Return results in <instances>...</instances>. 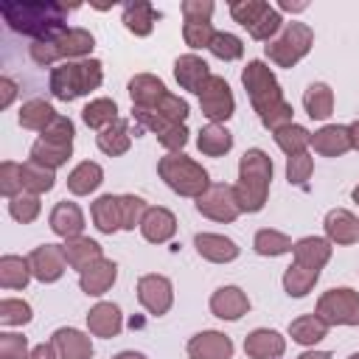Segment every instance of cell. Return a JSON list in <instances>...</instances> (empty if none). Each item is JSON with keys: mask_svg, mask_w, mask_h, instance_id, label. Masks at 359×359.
Wrapping results in <instances>:
<instances>
[{"mask_svg": "<svg viewBox=\"0 0 359 359\" xmlns=\"http://www.w3.org/2000/svg\"><path fill=\"white\" fill-rule=\"evenodd\" d=\"M241 84L250 93V101L261 118V123L266 129H280L286 123H292V104L283 98V90L275 79V73L264 65V62H250L241 73Z\"/></svg>", "mask_w": 359, "mask_h": 359, "instance_id": "obj_1", "label": "cell"}, {"mask_svg": "<svg viewBox=\"0 0 359 359\" xmlns=\"http://www.w3.org/2000/svg\"><path fill=\"white\" fill-rule=\"evenodd\" d=\"M67 8H76V6H62V3H3L0 14L14 31L36 36V39H50V36H59V34L67 31V22H65Z\"/></svg>", "mask_w": 359, "mask_h": 359, "instance_id": "obj_2", "label": "cell"}, {"mask_svg": "<svg viewBox=\"0 0 359 359\" xmlns=\"http://www.w3.org/2000/svg\"><path fill=\"white\" fill-rule=\"evenodd\" d=\"M269 180H272V160L261 149H247L244 157L238 160V182L233 185L236 202L247 213H258L266 205L269 194Z\"/></svg>", "mask_w": 359, "mask_h": 359, "instance_id": "obj_3", "label": "cell"}, {"mask_svg": "<svg viewBox=\"0 0 359 359\" xmlns=\"http://www.w3.org/2000/svg\"><path fill=\"white\" fill-rule=\"evenodd\" d=\"M104 81V65L98 59H81V62H62L50 70V93L59 101H73L79 95H87L90 90H98Z\"/></svg>", "mask_w": 359, "mask_h": 359, "instance_id": "obj_4", "label": "cell"}, {"mask_svg": "<svg viewBox=\"0 0 359 359\" xmlns=\"http://www.w3.org/2000/svg\"><path fill=\"white\" fill-rule=\"evenodd\" d=\"M157 171H160L163 182H165L174 194H180V196H194V199H196V196H202V194L210 188L208 171H205L199 163H194L191 157L180 154V151L160 157Z\"/></svg>", "mask_w": 359, "mask_h": 359, "instance_id": "obj_5", "label": "cell"}, {"mask_svg": "<svg viewBox=\"0 0 359 359\" xmlns=\"http://www.w3.org/2000/svg\"><path fill=\"white\" fill-rule=\"evenodd\" d=\"M95 48V39L90 31L84 28H67L65 34L59 36H50V39H36L31 45V59L36 65H53L59 59H76V56H87L90 50Z\"/></svg>", "mask_w": 359, "mask_h": 359, "instance_id": "obj_6", "label": "cell"}, {"mask_svg": "<svg viewBox=\"0 0 359 359\" xmlns=\"http://www.w3.org/2000/svg\"><path fill=\"white\" fill-rule=\"evenodd\" d=\"M311 42H314V31L306 22H289L283 34L266 45V56L278 67H294L311 50Z\"/></svg>", "mask_w": 359, "mask_h": 359, "instance_id": "obj_7", "label": "cell"}, {"mask_svg": "<svg viewBox=\"0 0 359 359\" xmlns=\"http://www.w3.org/2000/svg\"><path fill=\"white\" fill-rule=\"evenodd\" d=\"M317 317H323L328 325H359V292L328 289L317 300Z\"/></svg>", "mask_w": 359, "mask_h": 359, "instance_id": "obj_8", "label": "cell"}, {"mask_svg": "<svg viewBox=\"0 0 359 359\" xmlns=\"http://www.w3.org/2000/svg\"><path fill=\"white\" fill-rule=\"evenodd\" d=\"M196 210L213 222H236L241 213L233 185H224V182H216L202 196H196Z\"/></svg>", "mask_w": 359, "mask_h": 359, "instance_id": "obj_9", "label": "cell"}, {"mask_svg": "<svg viewBox=\"0 0 359 359\" xmlns=\"http://www.w3.org/2000/svg\"><path fill=\"white\" fill-rule=\"evenodd\" d=\"M199 107L210 118V123L227 121L233 115V109H236V98L230 93V84L222 76H210L199 90Z\"/></svg>", "mask_w": 359, "mask_h": 359, "instance_id": "obj_10", "label": "cell"}, {"mask_svg": "<svg viewBox=\"0 0 359 359\" xmlns=\"http://www.w3.org/2000/svg\"><path fill=\"white\" fill-rule=\"evenodd\" d=\"M137 300L149 314L160 317L174 303V286L165 275H143L137 280Z\"/></svg>", "mask_w": 359, "mask_h": 359, "instance_id": "obj_11", "label": "cell"}, {"mask_svg": "<svg viewBox=\"0 0 359 359\" xmlns=\"http://www.w3.org/2000/svg\"><path fill=\"white\" fill-rule=\"evenodd\" d=\"M28 264H31V275L42 283H53L65 275L67 269V261H65V250L62 244H39L31 255H28Z\"/></svg>", "mask_w": 359, "mask_h": 359, "instance_id": "obj_12", "label": "cell"}, {"mask_svg": "<svg viewBox=\"0 0 359 359\" xmlns=\"http://www.w3.org/2000/svg\"><path fill=\"white\" fill-rule=\"evenodd\" d=\"M191 359H233V342L222 331H202L188 339Z\"/></svg>", "mask_w": 359, "mask_h": 359, "instance_id": "obj_13", "label": "cell"}, {"mask_svg": "<svg viewBox=\"0 0 359 359\" xmlns=\"http://www.w3.org/2000/svg\"><path fill=\"white\" fill-rule=\"evenodd\" d=\"M115 278H118V264L109 261V258H98V261H93L87 269H81L79 286H81L84 294L101 297L104 292H109V286L115 283Z\"/></svg>", "mask_w": 359, "mask_h": 359, "instance_id": "obj_14", "label": "cell"}, {"mask_svg": "<svg viewBox=\"0 0 359 359\" xmlns=\"http://www.w3.org/2000/svg\"><path fill=\"white\" fill-rule=\"evenodd\" d=\"M210 311L219 320H238L250 311V297L238 286H222L210 294Z\"/></svg>", "mask_w": 359, "mask_h": 359, "instance_id": "obj_15", "label": "cell"}, {"mask_svg": "<svg viewBox=\"0 0 359 359\" xmlns=\"http://www.w3.org/2000/svg\"><path fill=\"white\" fill-rule=\"evenodd\" d=\"M129 95H132V107H137V109H154L168 95V90H165V84L157 76L137 73L129 81Z\"/></svg>", "mask_w": 359, "mask_h": 359, "instance_id": "obj_16", "label": "cell"}, {"mask_svg": "<svg viewBox=\"0 0 359 359\" xmlns=\"http://www.w3.org/2000/svg\"><path fill=\"white\" fill-rule=\"evenodd\" d=\"M286 351V339L272 328H255L244 339V353L250 359H278Z\"/></svg>", "mask_w": 359, "mask_h": 359, "instance_id": "obj_17", "label": "cell"}, {"mask_svg": "<svg viewBox=\"0 0 359 359\" xmlns=\"http://www.w3.org/2000/svg\"><path fill=\"white\" fill-rule=\"evenodd\" d=\"M174 76H177V81H180L182 90H191V93L199 95L202 84H205L213 73H210V67H208L205 59H199L196 53H185V56H180V59L174 62Z\"/></svg>", "mask_w": 359, "mask_h": 359, "instance_id": "obj_18", "label": "cell"}, {"mask_svg": "<svg viewBox=\"0 0 359 359\" xmlns=\"http://www.w3.org/2000/svg\"><path fill=\"white\" fill-rule=\"evenodd\" d=\"M87 328H90V334L104 337V339L118 337L121 328H123L121 309H118L115 303H107V300H104V303H95V306L90 309V314H87Z\"/></svg>", "mask_w": 359, "mask_h": 359, "instance_id": "obj_19", "label": "cell"}, {"mask_svg": "<svg viewBox=\"0 0 359 359\" xmlns=\"http://www.w3.org/2000/svg\"><path fill=\"white\" fill-rule=\"evenodd\" d=\"M194 247L205 261H213V264H227V261L238 258L236 241L227 236H219V233H196Z\"/></svg>", "mask_w": 359, "mask_h": 359, "instance_id": "obj_20", "label": "cell"}, {"mask_svg": "<svg viewBox=\"0 0 359 359\" xmlns=\"http://www.w3.org/2000/svg\"><path fill=\"white\" fill-rule=\"evenodd\" d=\"M50 230L56 236H62L65 241L67 238H79L81 230H84V213L76 202H59L53 210H50Z\"/></svg>", "mask_w": 359, "mask_h": 359, "instance_id": "obj_21", "label": "cell"}, {"mask_svg": "<svg viewBox=\"0 0 359 359\" xmlns=\"http://www.w3.org/2000/svg\"><path fill=\"white\" fill-rule=\"evenodd\" d=\"M140 233H143L146 241L163 244V241H168L177 233V219L165 208H149L146 216H143V222H140Z\"/></svg>", "mask_w": 359, "mask_h": 359, "instance_id": "obj_22", "label": "cell"}, {"mask_svg": "<svg viewBox=\"0 0 359 359\" xmlns=\"http://www.w3.org/2000/svg\"><path fill=\"white\" fill-rule=\"evenodd\" d=\"M325 236H328V241H334V244H353V241H359V219L351 213V210H345V208H337V210H331L328 216H325Z\"/></svg>", "mask_w": 359, "mask_h": 359, "instance_id": "obj_23", "label": "cell"}, {"mask_svg": "<svg viewBox=\"0 0 359 359\" xmlns=\"http://www.w3.org/2000/svg\"><path fill=\"white\" fill-rule=\"evenodd\" d=\"M292 252H294V264L320 272L331 258V241L328 238H317V236H306L292 247Z\"/></svg>", "mask_w": 359, "mask_h": 359, "instance_id": "obj_24", "label": "cell"}, {"mask_svg": "<svg viewBox=\"0 0 359 359\" xmlns=\"http://www.w3.org/2000/svg\"><path fill=\"white\" fill-rule=\"evenodd\" d=\"M59 353V359H90L93 356V342L87 334L76 331V328H59L53 331V342H50Z\"/></svg>", "mask_w": 359, "mask_h": 359, "instance_id": "obj_25", "label": "cell"}, {"mask_svg": "<svg viewBox=\"0 0 359 359\" xmlns=\"http://www.w3.org/2000/svg\"><path fill=\"white\" fill-rule=\"evenodd\" d=\"M311 146H314V151L317 154H323V157H339V154H345L348 149H353L351 146V132H348V126H323L320 132H314L311 135Z\"/></svg>", "mask_w": 359, "mask_h": 359, "instance_id": "obj_26", "label": "cell"}, {"mask_svg": "<svg viewBox=\"0 0 359 359\" xmlns=\"http://www.w3.org/2000/svg\"><path fill=\"white\" fill-rule=\"evenodd\" d=\"M95 143H98V149H101L104 154H109V157H121V154H126L129 146H132L129 121L118 118L115 123H109L107 129H101V135L95 137Z\"/></svg>", "mask_w": 359, "mask_h": 359, "instance_id": "obj_27", "label": "cell"}, {"mask_svg": "<svg viewBox=\"0 0 359 359\" xmlns=\"http://www.w3.org/2000/svg\"><path fill=\"white\" fill-rule=\"evenodd\" d=\"M62 250H65V261H67V266H73V269H87L93 261H98V258H104L101 255V244L98 241H93V238H84V236H79V238H67L65 244H62Z\"/></svg>", "mask_w": 359, "mask_h": 359, "instance_id": "obj_28", "label": "cell"}, {"mask_svg": "<svg viewBox=\"0 0 359 359\" xmlns=\"http://www.w3.org/2000/svg\"><path fill=\"white\" fill-rule=\"evenodd\" d=\"M101 182H104V171H101L98 163H90V160L79 163V165L67 174V191L76 194V196H87V194H93Z\"/></svg>", "mask_w": 359, "mask_h": 359, "instance_id": "obj_29", "label": "cell"}, {"mask_svg": "<svg viewBox=\"0 0 359 359\" xmlns=\"http://www.w3.org/2000/svg\"><path fill=\"white\" fill-rule=\"evenodd\" d=\"M93 222L101 233L112 236L115 230H121V196L104 194L93 202Z\"/></svg>", "mask_w": 359, "mask_h": 359, "instance_id": "obj_30", "label": "cell"}, {"mask_svg": "<svg viewBox=\"0 0 359 359\" xmlns=\"http://www.w3.org/2000/svg\"><path fill=\"white\" fill-rule=\"evenodd\" d=\"M154 22H157V11H154L151 3L137 0V3L123 6V25H126V31H132L135 36H149L151 28H154Z\"/></svg>", "mask_w": 359, "mask_h": 359, "instance_id": "obj_31", "label": "cell"}, {"mask_svg": "<svg viewBox=\"0 0 359 359\" xmlns=\"http://www.w3.org/2000/svg\"><path fill=\"white\" fill-rule=\"evenodd\" d=\"M303 107H306L309 118H314V121H325V118L334 112V93H331V87L323 84V81L309 84L306 93H303Z\"/></svg>", "mask_w": 359, "mask_h": 359, "instance_id": "obj_32", "label": "cell"}, {"mask_svg": "<svg viewBox=\"0 0 359 359\" xmlns=\"http://www.w3.org/2000/svg\"><path fill=\"white\" fill-rule=\"evenodd\" d=\"M56 121V109L42 101V98H31L22 104L20 109V126L22 129H34V132H45L50 123Z\"/></svg>", "mask_w": 359, "mask_h": 359, "instance_id": "obj_33", "label": "cell"}, {"mask_svg": "<svg viewBox=\"0 0 359 359\" xmlns=\"http://www.w3.org/2000/svg\"><path fill=\"white\" fill-rule=\"evenodd\" d=\"M196 146H199V151L208 154V157H222V154H227V151L233 149V135H230L222 123H208V126L199 132Z\"/></svg>", "mask_w": 359, "mask_h": 359, "instance_id": "obj_34", "label": "cell"}, {"mask_svg": "<svg viewBox=\"0 0 359 359\" xmlns=\"http://www.w3.org/2000/svg\"><path fill=\"white\" fill-rule=\"evenodd\" d=\"M31 280V264L20 255H3L0 258V286L3 289H25Z\"/></svg>", "mask_w": 359, "mask_h": 359, "instance_id": "obj_35", "label": "cell"}, {"mask_svg": "<svg viewBox=\"0 0 359 359\" xmlns=\"http://www.w3.org/2000/svg\"><path fill=\"white\" fill-rule=\"evenodd\" d=\"M289 334L300 345H314V342L325 339L328 323L323 317H317V314H303V317H297V320L289 323Z\"/></svg>", "mask_w": 359, "mask_h": 359, "instance_id": "obj_36", "label": "cell"}, {"mask_svg": "<svg viewBox=\"0 0 359 359\" xmlns=\"http://www.w3.org/2000/svg\"><path fill=\"white\" fill-rule=\"evenodd\" d=\"M20 174H22V191H25V194H34V196L48 194V191L56 185V174H53L50 168H45V165L34 163V160L22 163V165H20Z\"/></svg>", "mask_w": 359, "mask_h": 359, "instance_id": "obj_37", "label": "cell"}, {"mask_svg": "<svg viewBox=\"0 0 359 359\" xmlns=\"http://www.w3.org/2000/svg\"><path fill=\"white\" fill-rule=\"evenodd\" d=\"M81 118L90 129H107L109 123L118 121V107L112 98H95L81 109Z\"/></svg>", "mask_w": 359, "mask_h": 359, "instance_id": "obj_38", "label": "cell"}, {"mask_svg": "<svg viewBox=\"0 0 359 359\" xmlns=\"http://www.w3.org/2000/svg\"><path fill=\"white\" fill-rule=\"evenodd\" d=\"M275 143L280 146V151H286L289 157H294V154H303L306 151V146L311 143V135L300 126V123H286V126H280V129H275Z\"/></svg>", "mask_w": 359, "mask_h": 359, "instance_id": "obj_39", "label": "cell"}, {"mask_svg": "<svg viewBox=\"0 0 359 359\" xmlns=\"http://www.w3.org/2000/svg\"><path fill=\"white\" fill-rule=\"evenodd\" d=\"M73 154V146H59V143H48V140H36L34 146H31V160L34 163H39V165H45V168H59V165H65L67 163V157Z\"/></svg>", "mask_w": 359, "mask_h": 359, "instance_id": "obj_40", "label": "cell"}, {"mask_svg": "<svg viewBox=\"0 0 359 359\" xmlns=\"http://www.w3.org/2000/svg\"><path fill=\"white\" fill-rule=\"evenodd\" d=\"M317 278H320L317 269H306V266H300V264H292V266L283 272V289H286L289 297H303V294L311 292V286L317 283Z\"/></svg>", "mask_w": 359, "mask_h": 359, "instance_id": "obj_41", "label": "cell"}, {"mask_svg": "<svg viewBox=\"0 0 359 359\" xmlns=\"http://www.w3.org/2000/svg\"><path fill=\"white\" fill-rule=\"evenodd\" d=\"M252 247H255V252H258V255H283V252H289L294 244H292V238H289V236H283L280 230L264 227V230H258V233H255Z\"/></svg>", "mask_w": 359, "mask_h": 359, "instance_id": "obj_42", "label": "cell"}, {"mask_svg": "<svg viewBox=\"0 0 359 359\" xmlns=\"http://www.w3.org/2000/svg\"><path fill=\"white\" fill-rule=\"evenodd\" d=\"M266 8H269V3H264V0H236V3H230L233 20H236L238 25H244L247 31L264 17Z\"/></svg>", "mask_w": 359, "mask_h": 359, "instance_id": "obj_43", "label": "cell"}, {"mask_svg": "<svg viewBox=\"0 0 359 359\" xmlns=\"http://www.w3.org/2000/svg\"><path fill=\"white\" fill-rule=\"evenodd\" d=\"M208 50H210L216 59L233 62V59H238V56L244 53V45H241V39H238L236 34L216 31V34H213V39H210V45H208Z\"/></svg>", "mask_w": 359, "mask_h": 359, "instance_id": "obj_44", "label": "cell"}, {"mask_svg": "<svg viewBox=\"0 0 359 359\" xmlns=\"http://www.w3.org/2000/svg\"><path fill=\"white\" fill-rule=\"evenodd\" d=\"M146 202L135 194H123L121 196V230H135L140 227L143 216H146Z\"/></svg>", "mask_w": 359, "mask_h": 359, "instance_id": "obj_45", "label": "cell"}, {"mask_svg": "<svg viewBox=\"0 0 359 359\" xmlns=\"http://www.w3.org/2000/svg\"><path fill=\"white\" fill-rule=\"evenodd\" d=\"M8 213H11V219H17L20 224H31V222L39 216V196L22 191L20 196L8 199Z\"/></svg>", "mask_w": 359, "mask_h": 359, "instance_id": "obj_46", "label": "cell"}, {"mask_svg": "<svg viewBox=\"0 0 359 359\" xmlns=\"http://www.w3.org/2000/svg\"><path fill=\"white\" fill-rule=\"evenodd\" d=\"M0 323L3 325H25V323H31V306L25 300H14V297L0 300Z\"/></svg>", "mask_w": 359, "mask_h": 359, "instance_id": "obj_47", "label": "cell"}, {"mask_svg": "<svg viewBox=\"0 0 359 359\" xmlns=\"http://www.w3.org/2000/svg\"><path fill=\"white\" fill-rule=\"evenodd\" d=\"M311 171H314V160H311V154H306V151H303V154H294V157L286 160V180H289L292 185L306 188Z\"/></svg>", "mask_w": 359, "mask_h": 359, "instance_id": "obj_48", "label": "cell"}, {"mask_svg": "<svg viewBox=\"0 0 359 359\" xmlns=\"http://www.w3.org/2000/svg\"><path fill=\"white\" fill-rule=\"evenodd\" d=\"M0 194L6 199H14L22 194V174H20V163L6 160L0 165Z\"/></svg>", "mask_w": 359, "mask_h": 359, "instance_id": "obj_49", "label": "cell"}, {"mask_svg": "<svg viewBox=\"0 0 359 359\" xmlns=\"http://www.w3.org/2000/svg\"><path fill=\"white\" fill-rule=\"evenodd\" d=\"M280 25H283L280 14H278V11L269 6V8L264 11V17H261V20H258V22L250 28V36H252V39H261V42H269V39H272V36L280 31Z\"/></svg>", "mask_w": 359, "mask_h": 359, "instance_id": "obj_50", "label": "cell"}, {"mask_svg": "<svg viewBox=\"0 0 359 359\" xmlns=\"http://www.w3.org/2000/svg\"><path fill=\"white\" fill-rule=\"evenodd\" d=\"M73 135H76L73 121L65 118V115H56V121L42 132V140H48V143H59V146H73Z\"/></svg>", "mask_w": 359, "mask_h": 359, "instance_id": "obj_51", "label": "cell"}, {"mask_svg": "<svg viewBox=\"0 0 359 359\" xmlns=\"http://www.w3.org/2000/svg\"><path fill=\"white\" fill-rule=\"evenodd\" d=\"M213 22H185L182 25V39L191 48H208L213 39Z\"/></svg>", "mask_w": 359, "mask_h": 359, "instance_id": "obj_52", "label": "cell"}, {"mask_svg": "<svg viewBox=\"0 0 359 359\" xmlns=\"http://www.w3.org/2000/svg\"><path fill=\"white\" fill-rule=\"evenodd\" d=\"M151 112H157V115H163L165 121H171V123H182L185 118H188V104L180 98V95H174V93H168Z\"/></svg>", "mask_w": 359, "mask_h": 359, "instance_id": "obj_53", "label": "cell"}, {"mask_svg": "<svg viewBox=\"0 0 359 359\" xmlns=\"http://www.w3.org/2000/svg\"><path fill=\"white\" fill-rule=\"evenodd\" d=\"M0 359H28V339L22 334H0Z\"/></svg>", "mask_w": 359, "mask_h": 359, "instance_id": "obj_54", "label": "cell"}, {"mask_svg": "<svg viewBox=\"0 0 359 359\" xmlns=\"http://www.w3.org/2000/svg\"><path fill=\"white\" fill-rule=\"evenodd\" d=\"M213 3L210 0H185L182 3V17L185 22H210Z\"/></svg>", "mask_w": 359, "mask_h": 359, "instance_id": "obj_55", "label": "cell"}, {"mask_svg": "<svg viewBox=\"0 0 359 359\" xmlns=\"http://www.w3.org/2000/svg\"><path fill=\"white\" fill-rule=\"evenodd\" d=\"M157 140L174 154V151H180V149L188 143V129H185L182 123H171V126H165V129L157 135Z\"/></svg>", "mask_w": 359, "mask_h": 359, "instance_id": "obj_56", "label": "cell"}, {"mask_svg": "<svg viewBox=\"0 0 359 359\" xmlns=\"http://www.w3.org/2000/svg\"><path fill=\"white\" fill-rule=\"evenodd\" d=\"M14 95H17V84H14L8 76H3V79H0V107L6 109V107L14 101Z\"/></svg>", "mask_w": 359, "mask_h": 359, "instance_id": "obj_57", "label": "cell"}, {"mask_svg": "<svg viewBox=\"0 0 359 359\" xmlns=\"http://www.w3.org/2000/svg\"><path fill=\"white\" fill-rule=\"evenodd\" d=\"M28 359H59V353H56V348L53 345H36L31 353H28Z\"/></svg>", "mask_w": 359, "mask_h": 359, "instance_id": "obj_58", "label": "cell"}, {"mask_svg": "<svg viewBox=\"0 0 359 359\" xmlns=\"http://www.w3.org/2000/svg\"><path fill=\"white\" fill-rule=\"evenodd\" d=\"M348 132H351V146L359 151V121H353V123L348 126Z\"/></svg>", "mask_w": 359, "mask_h": 359, "instance_id": "obj_59", "label": "cell"}, {"mask_svg": "<svg viewBox=\"0 0 359 359\" xmlns=\"http://www.w3.org/2000/svg\"><path fill=\"white\" fill-rule=\"evenodd\" d=\"M297 359H331V353H328V351H306V353H300Z\"/></svg>", "mask_w": 359, "mask_h": 359, "instance_id": "obj_60", "label": "cell"}, {"mask_svg": "<svg viewBox=\"0 0 359 359\" xmlns=\"http://www.w3.org/2000/svg\"><path fill=\"white\" fill-rule=\"evenodd\" d=\"M112 359H146L143 353H137V351H121L118 356H112Z\"/></svg>", "mask_w": 359, "mask_h": 359, "instance_id": "obj_61", "label": "cell"}, {"mask_svg": "<svg viewBox=\"0 0 359 359\" xmlns=\"http://www.w3.org/2000/svg\"><path fill=\"white\" fill-rule=\"evenodd\" d=\"M280 8H286V11H303V8H306V3H289V0H283V3H280Z\"/></svg>", "mask_w": 359, "mask_h": 359, "instance_id": "obj_62", "label": "cell"}, {"mask_svg": "<svg viewBox=\"0 0 359 359\" xmlns=\"http://www.w3.org/2000/svg\"><path fill=\"white\" fill-rule=\"evenodd\" d=\"M353 199H356V202H359V185H356V188H353Z\"/></svg>", "mask_w": 359, "mask_h": 359, "instance_id": "obj_63", "label": "cell"}, {"mask_svg": "<svg viewBox=\"0 0 359 359\" xmlns=\"http://www.w3.org/2000/svg\"><path fill=\"white\" fill-rule=\"evenodd\" d=\"M348 359H359V353H353V356H348Z\"/></svg>", "mask_w": 359, "mask_h": 359, "instance_id": "obj_64", "label": "cell"}]
</instances>
